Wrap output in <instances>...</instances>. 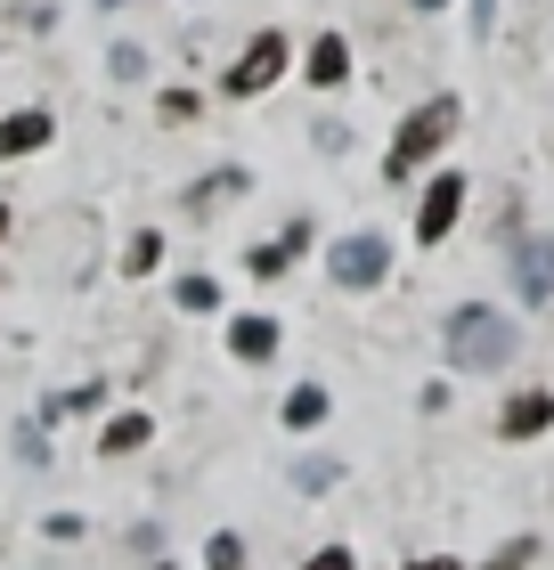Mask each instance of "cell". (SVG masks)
I'll use <instances>...</instances> for the list:
<instances>
[{
  "label": "cell",
  "instance_id": "obj_1",
  "mask_svg": "<svg viewBox=\"0 0 554 570\" xmlns=\"http://www.w3.org/2000/svg\"><path fill=\"white\" fill-rule=\"evenodd\" d=\"M514 318H497L489 302H465V309H448V358H457L465 375H489V367H506L514 358Z\"/></svg>",
  "mask_w": 554,
  "mask_h": 570
},
{
  "label": "cell",
  "instance_id": "obj_2",
  "mask_svg": "<svg viewBox=\"0 0 554 570\" xmlns=\"http://www.w3.org/2000/svg\"><path fill=\"white\" fill-rule=\"evenodd\" d=\"M448 131H457V98H432V107H416L408 122H400V139H391V179H408L416 164H432V155H440V139Z\"/></svg>",
  "mask_w": 554,
  "mask_h": 570
},
{
  "label": "cell",
  "instance_id": "obj_3",
  "mask_svg": "<svg viewBox=\"0 0 554 570\" xmlns=\"http://www.w3.org/2000/svg\"><path fill=\"white\" fill-rule=\"evenodd\" d=\"M383 269H391V245L376 237V228L334 245V285H342V294H367V285H383Z\"/></svg>",
  "mask_w": 554,
  "mask_h": 570
},
{
  "label": "cell",
  "instance_id": "obj_4",
  "mask_svg": "<svg viewBox=\"0 0 554 570\" xmlns=\"http://www.w3.org/2000/svg\"><path fill=\"white\" fill-rule=\"evenodd\" d=\"M278 73H285V41H278V33H261L245 58L229 66V98H261V90L278 82Z\"/></svg>",
  "mask_w": 554,
  "mask_h": 570
},
{
  "label": "cell",
  "instance_id": "obj_5",
  "mask_svg": "<svg viewBox=\"0 0 554 570\" xmlns=\"http://www.w3.org/2000/svg\"><path fill=\"white\" fill-rule=\"evenodd\" d=\"M457 213H465V179H457V171H440L432 188H425V204H416V237L440 245L448 228H457Z\"/></svg>",
  "mask_w": 554,
  "mask_h": 570
},
{
  "label": "cell",
  "instance_id": "obj_6",
  "mask_svg": "<svg viewBox=\"0 0 554 570\" xmlns=\"http://www.w3.org/2000/svg\"><path fill=\"white\" fill-rule=\"evenodd\" d=\"M514 277H522V302H554V237H531L514 253Z\"/></svg>",
  "mask_w": 554,
  "mask_h": 570
},
{
  "label": "cell",
  "instance_id": "obj_7",
  "mask_svg": "<svg viewBox=\"0 0 554 570\" xmlns=\"http://www.w3.org/2000/svg\"><path fill=\"white\" fill-rule=\"evenodd\" d=\"M33 147H49V115H41V107L0 122V155H33Z\"/></svg>",
  "mask_w": 554,
  "mask_h": 570
},
{
  "label": "cell",
  "instance_id": "obj_8",
  "mask_svg": "<svg viewBox=\"0 0 554 570\" xmlns=\"http://www.w3.org/2000/svg\"><path fill=\"white\" fill-rule=\"evenodd\" d=\"M546 424H554V400H546V392H522V400L506 407V432H514V440H538Z\"/></svg>",
  "mask_w": 554,
  "mask_h": 570
},
{
  "label": "cell",
  "instance_id": "obj_9",
  "mask_svg": "<svg viewBox=\"0 0 554 570\" xmlns=\"http://www.w3.org/2000/svg\"><path fill=\"white\" fill-rule=\"evenodd\" d=\"M229 351H236V358H270V351H278V318H236V326H229Z\"/></svg>",
  "mask_w": 554,
  "mask_h": 570
},
{
  "label": "cell",
  "instance_id": "obj_10",
  "mask_svg": "<svg viewBox=\"0 0 554 570\" xmlns=\"http://www.w3.org/2000/svg\"><path fill=\"white\" fill-rule=\"evenodd\" d=\"M342 73H351V49H342V41L327 33L319 49H310V82H319V90H334V82H342Z\"/></svg>",
  "mask_w": 554,
  "mask_h": 570
},
{
  "label": "cell",
  "instance_id": "obj_11",
  "mask_svg": "<svg viewBox=\"0 0 554 570\" xmlns=\"http://www.w3.org/2000/svg\"><path fill=\"white\" fill-rule=\"evenodd\" d=\"M302 245H310V220H294V228H285V237H278V245H261V253H253V269H261V277H278V269H285V262H294V253H302Z\"/></svg>",
  "mask_w": 554,
  "mask_h": 570
},
{
  "label": "cell",
  "instance_id": "obj_12",
  "mask_svg": "<svg viewBox=\"0 0 554 570\" xmlns=\"http://www.w3.org/2000/svg\"><path fill=\"white\" fill-rule=\"evenodd\" d=\"M319 416H327V392H319V383H294V392H285V424L302 432V424H319Z\"/></svg>",
  "mask_w": 554,
  "mask_h": 570
},
{
  "label": "cell",
  "instance_id": "obj_13",
  "mask_svg": "<svg viewBox=\"0 0 554 570\" xmlns=\"http://www.w3.org/2000/svg\"><path fill=\"white\" fill-rule=\"evenodd\" d=\"M147 432H155L147 416H115V424H107V456H123V449H139Z\"/></svg>",
  "mask_w": 554,
  "mask_h": 570
},
{
  "label": "cell",
  "instance_id": "obj_14",
  "mask_svg": "<svg viewBox=\"0 0 554 570\" xmlns=\"http://www.w3.org/2000/svg\"><path fill=\"white\" fill-rule=\"evenodd\" d=\"M204 562H213V570H245V547H236V530H221L213 547H204Z\"/></svg>",
  "mask_w": 554,
  "mask_h": 570
},
{
  "label": "cell",
  "instance_id": "obj_15",
  "mask_svg": "<svg viewBox=\"0 0 554 570\" xmlns=\"http://www.w3.org/2000/svg\"><path fill=\"white\" fill-rule=\"evenodd\" d=\"M213 302H221L213 277H179V309H213Z\"/></svg>",
  "mask_w": 554,
  "mask_h": 570
},
{
  "label": "cell",
  "instance_id": "obj_16",
  "mask_svg": "<svg viewBox=\"0 0 554 570\" xmlns=\"http://www.w3.org/2000/svg\"><path fill=\"white\" fill-rule=\"evenodd\" d=\"M155 253H164V237H130V253H123V269H155Z\"/></svg>",
  "mask_w": 554,
  "mask_h": 570
},
{
  "label": "cell",
  "instance_id": "obj_17",
  "mask_svg": "<svg viewBox=\"0 0 554 570\" xmlns=\"http://www.w3.org/2000/svg\"><path fill=\"white\" fill-rule=\"evenodd\" d=\"M302 570H351V554H342V547H327V554H310Z\"/></svg>",
  "mask_w": 554,
  "mask_h": 570
},
{
  "label": "cell",
  "instance_id": "obj_18",
  "mask_svg": "<svg viewBox=\"0 0 554 570\" xmlns=\"http://www.w3.org/2000/svg\"><path fill=\"white\" fill-rule=\"evenodd\" d=\"M522 554H531V538H514V547H506V554H497L489 570H522Z\"/></svg>",
  "mask_w": 554,
  "mask_h": 570
},
{
  "label": "cell",
  "instance_id": "obj_19",
  "mask_svg": "<svg viewBox=\"0 0 554 570\" xmlns=\"http://www.w3.org/2000/svg\"><path fill=\"white\" fill-rule=\"evenodd\" d=\"M408 570H457V562H408Z\"/></svg>",
  "mask_w": 554,
  "mask_h": 570
},
{
  "label": "cell",
  "instance_id": "obj_20",
  "mask_svg": "<svg viewBox=\"0 0 554 570\" xmlns=\"http://www.w3.org/2000/svg\"><path fill=\"white\" fill-rule=\"evenodd\" d=\"M425 9H440V0H425Z\"/></svg>",
  "mask_w": 554,
  "mask_h": 570
},
{
  "label": "cell",
  "instance_id": "obj_21",
  "mask_svg": "<svg viewBox=\"0 0 554 570\" xmlns=\"http://www.w3.org/2000/svg\"><path fill=\"white\" fill-rule=\"evenodd\" d=\"M107 9H115V0H107Z\"/></svg>",
  "mask_w": 554,
  "mask_h": 570
}]
</instances>
